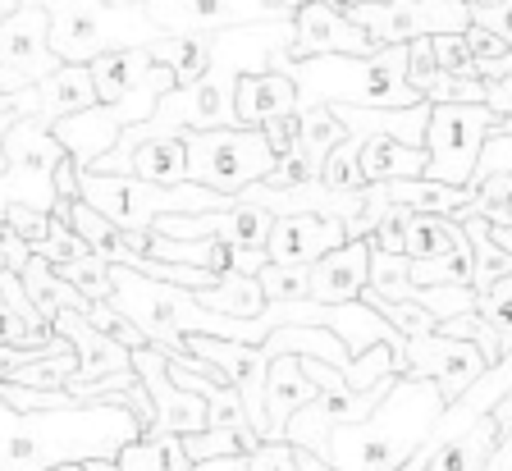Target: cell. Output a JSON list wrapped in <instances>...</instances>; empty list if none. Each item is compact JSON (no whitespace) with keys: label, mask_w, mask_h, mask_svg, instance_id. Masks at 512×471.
<instances>
[{"label":"cell","mask_w":512,"mask_h":471,"mask_svg":"<svg viewBox=\"0 0 512 471\" xmlns=\"http://www.w3.org/2000/svg\"><path fill=\"white\" fill-rule=\"evenodd\" d=\"M147 435L142 421L115 403H74L60 412H19L0 398V471H60L87 462H119Z\"/></svg>","instance_id":"6da1fadb"},{"label":"cell","mask_w":512,"mask_h":471,"mask_svg":"<svg viewBox=\"0 0 512 471\" xmlns=\"http://www.w3.org/2000/svg\"><path fill=\"white\" fill-rule=\"evenodd\" d=\"M448 412L444 394L430 380L398 375L394 394L375 407L362 426H339L330 435L325 462L334 471H403L435 435L439 417Z\"/></svg>","instance_id":"7a4b0ae2"},{"label":"cell","mask_w":512,"mask_h":471,"mask_svg":"<svg viewBox=\"0 0 512 471\" xmlns=\"http://www.w3.org/2000/svg\"><path fill=\"white\" fill-rule=\"evenodd\" d=\"M275 74L298 87V110L311 106H357V110H412L426 101L407 83V46H389L380 55H320V60H288L275 55Z\"/></svg>","instance_id":"3957f363"},{"label":"cell","mask_w":512,"mask_h":471,"mask_svg":"<svg viewBox=\"0 0 512 471\" xmlns=\"http://www.w3.org/2000/svg\"><path fill=\"white\" fill-rule=\"evenodd\" d=\"M51 14V51L60 65H92L101 55L147 51L156 46L160 28L147 10L133 5H110V0H42Z\"/></svg>","instance_id":"277c9868"},{"label":"cell","mask_w":512,"mask_h":471,"mask_svg":"<svg viewBox=\"0 0 512 471\" xmlns=\"http://www.w3.org/2000/svg\"><path fill=\"white\" fill-rule=\"evenodd\" d=\"M78 202L92 206L101 220H110L124 234H147L165 215H206V211H229L238 197H220L211 188L183 183V188H156V183L128 179V174H96L78 170Z\"/></svg>","instance_id":"5b68a950"},{"label":"cell","mask_w":512,"mask_h":471,"mask_svg":"<svg viewBox=\"0 0 512 471\" xmlns=\"http://www.w3.org/2000/svg\"><path fill=\"white\" fill-rule=\"evenodd\" d=\"M183 142H188V183L220 197H243L252 183H266L279 165L261 129L188 133Z\"/></svg>","instance_id":"8992f818"},{"label":"cell","mask_w":512,"mask_h":471,"mask_svg":"<svg viewBox=\"0 0 512 471\" xmlns=\"http://www.w3.org/2000/svg\"><path fill=\"white\" fill-rule=\"evenodd\" d=\"M69 161L64 147L51 138V129L42 124H14L5 138V170H0V215L10 206H28V211L55 215L60 193H55V170Z\"/></svg>","instance_id":"52a82bcc"},{"label":"cell","mask_w":512,"mask_h":471,"mask_svg":"<svg viewBox=\"0 0 512 471\" xmlns=\"http://www.w3.org/2000/svg\"><path fill=\"white\" fill-rule=\"evenodd\" d=\"M499 133V115L490 106H430L426 129V179L467 188L485 142Z\"/></svg>","instance_id":"ba28073f"},{"label":"cell","mask_w":512,"mask_h":471,"mask_svg":"<svg viewBox=\"0 0 512 471\" xmlns=\"http://www.w3.org/2000/svg\"><path fill=\"white\" fill-rule=\"evenodd\" d=\"M371 37L375 51L389 46H412L426 37H462L471 28V14L458 0H389V5H366V10L343 14Z\"/></svg>","instance_id":"9c48e42d"},{"label":"cell","mask_w":512,"mask_h":471,"mask_svg":"<svg viewBox=\"0 0 512 471\" xmlns=\"http://www.w3.org/2000/svg\"><path fill=\"white\" fill-rule=\"evenodd\" d=\"M51 330L78 353V371H74V380L64 385V394L74 398V403H92V398L101 394V385H110V380H133V353H128L124 343L96 334L92 325H87V316L60 311Z\"/></svg>","instance_id":"30bf717a"},{"label":"cell","mask_w":512,"mask_h":471,"mask_svg":"<svg viewBox=\"0 0 512 471\" xmlns=\"http://www.w3.org/2000/svg\"><path fill=\"white\" fill-rule=\"evenodd\" d=\"M407 375H412V380H430V385L444 394L448 407H458L462 398L490 375V362H485V353H480L476 343L430 334V339L407 343Z\"/></svg>","instance_id":"8fae6325"},{"label":"cell","mask_w":512,"mask_h":471,"mask_svg":"<svg viewBox=\"0 0 512 471\" xmlns=\"http://www.w3.org/2000/svg\"><path fill=\"white\" fill-rule=\"evenodd\" d=\"M147 14L165 37H215L229 28L279 23L266 0H151Z\"/></svg>","instance_id":"7c38bea8"},{"label":"cell","mask_w":512,"mask_h":471,"mask_svg":"<svg viewBox=\"0 0 512 471\" xmlns=\"http://www.w3.org/2000/svg\"><path fill=\"white\" fill-rule=\"evenodd\" d=\"M133 375L142 380V389H147L151 407H156V430L151 435H202L211 421H206V403L197 394H188V389H179L170 380V357L160 353V348H142V353H133Z\"/></svg>","instance_id":"4fadbf2b"},{"label":"cell","mask_w":512,"mask_h":471,"mask_svg":"<svg viewBox=\"0 0 512 471\" xmlns=\"http://www.w3.org/2000/svg\"><path fill=\"white\" fill-rule=\"evenodd\" d=\"M0 69L23 83H42L60 69L51 51V14L42 10V0H23L10 19L0 23Z\"/></svg>","instance_id":"5bb4252c"},{"label":"cell","mask_w":512,"mask_h":471,"mask_svg":"<svg viewBox=\"0 0 512 471\" xmlns=\"http://www.w3.org/2000/svg\"><path fill=\"white\" fill-rule=\"evenodd\" d=\"M320 55H357V60H366V55H380V51H375L371 37L352 19H343L339 10L320 5V0H307L298 10V19H293V51H288V60H320Z\"/></svg>","instance_id":"9a60e30c"},{"label":"cell","mask_w":512,"mask_h":471,"mask_svg":"<svg viewBox=\"0 0 512 471\" xmlns=\"http://www.w3.org/2000/svg\"><path fill=\"white\" fill-rule=\"evenodd\" d=\"M348 247V229L339 220H325V215H284L275 220V234L266 243L270 266H316L320 257H330Z\"/></svg>","instance_id":"2e32d148"},{"label":"cell","mask_w":512,"mask_h":471,"mask_svg":"<svg viewBox=\"0 0 512 471\" xmlns=\"http://www.w3.org/2000/svg\"><path fill=\"white\" fill-rule=\"evenodd\" d=\"M371 289V243H348L311 266V302L320 307H348Z\"/></svg>","instance_id":"e0dca14e"},{"label":"cell","mask_w":512,"mask_h":471,"mask_svg":"<svg viewBox=\"0 0 512 471\" xmlns=\"http://www.w3.org/2000/svg\"><path fill=\"white\" fill-rule=\"evenodd\" d=\"M188 138V133H183ZM170 138V133H156L142 147H133L128 161H101L96 174H128V179L156 183V188H183L188 183V142Z\"/></svg>","instance_id":"ac0fdd59"},{"label":"cell","mask_w":512,"mask_h":471,"mask_svg":"<svg viewBox=\"0 0 512 471\" xmlns=\"http://www.w3.org/2000/svg\"><path fill=\"white\" fill-rule=\"evenodd\" d=\"M320 389L307 380L302 357H275L266 375V444H284L288 421L307 403H316Z\"/></svg>","instance_id":"d6986e66"},{"label":"cell","mask_w":512,"mask_h":471,"mask_svg":"<svg viewBox=\"0 0 512 471\" xmlns=\"http://www.w3.org/2000/svg\"><path fill=\"white\" fill-rule=\"evenodd\" d=\"M298 115V87L288 83L284 74H256L238 83V97H234V119L238 129H266L275 119Z\"/></svg>","instance_id":"ffe728a7"},{"label":"cell","mask_w":512,"mask_h":471,"mask_svg":"<svg viewBox=\"0 0 512 471\" xmlns=\"http://www.w3.org/2000/svg\"><path fill=\"white\" fill-rule=\"evenodd\" d=\"M92 106H96V83L92 69L83 65H60L51 78L37 83V124L42 129H55L60 119H74Z\"/></svg>","instance_id":"44dd1931"},{"label":"cell","mask_w":512,"mask_h":471,"mask_svg":"<svg viewBox=\"0 0 512 471\" xmlns=\"http://www.w3.org/2000/svg\"><path fill=\"white\" fill-rule=\"evenodd\" d=\"M92 83H96V106H119L156 74L160 65H151L147 51H119V55H101L92 60Z\"/></svg>","instance_id":"7402d4cb"},{"label":"cell","mask_w":512,"mask_h":471,"mask_svg":"<svg viewBox=\"0 0 512 471\" xmlns=\"http://www.w3.org/2000/svg\"><path fill=\"white\" fill-rule=\"evenodd\" d=\"M389 188V202L407 206L416 215H448V220H467L476 193L471 188H448L435 179H407V183H384Z\"/></svg>","instance_id":"603a6c76"},{"label":"cell","mask_w":512,"mask_h":471,"mask_svg":"<svg viewBox=\"0 0 512 471\" xmlns=\"http://www.w3.org/2000/svg\"><path fill=\"white\" fill-rule=\"evenodd\" d=\"M407 257L412 261L471 257L462 220H448V215H412V225H407Z\"/></svg>","instance_id":"cb8c5ba5"},{"label":"cell","mask_w":512,"mask_h":471,"mask_svg":"<svg viewBox=\"0 0 512 471\" xmlns=\"http://www.w3.org/2000/svg\"><path fill=\"white\" fill-rule=\"evenodd\" d=\"M23 289H28L32 307H37V316H42L46 325H55L60 311H78V316H87V307H92V302H87L74 284H64L60 270H55L51 261H42V257L28 261V270H23Z\"/></svg>","instance_id":"d4e9b609"},{"label":"cell","mask_w":512,"mask_h":471,"mask_svg":"<svg viewBox=\"0 0 512 471\" xmlns=\"http://www.w3.org/2000/svg\"><path fill=\"white\" fill-rule=\"evenodd\" d=\"M426 179V151L394 138H371L362 147V183H407Z\"/></svg>","instance_id":"484cf974"},{"label":"cell","mask_w":512,"mask_h":471,"mask_svg":"<svg viewBox=\"0 0 512 471\" xmlns=\"http://www.w3.org/2000/svg\"><path fill=\"white\" fill-rule=\"evenodd\" d=\"M503 444V426L499 417H485L476 421L471 430H462L453 444H444L439 449V458L430 462L426 471H485V462L494 458V449Z\"/></svg>","instance_id":"4316f807"},{"label":"cell","mask_w":512,"mask_h":471,"mask_svg":"<svg viewBox=\"0 0 512 471\" xmlns=\"http://www.w3.org/2000/svg\"><path fill=\"white\" fill-rule=\"evenodd\" d=\"M192 298L202 302L206 311H215V316H229V321H261L270 307L256 275H224L215 289L192 293Z\"/></svg>","instance_id":"83f0119b"},{"label":"cell","mask_w":512,"mask_h":471,"mask_svg":"<svg viewBox=\"0 0 512 471\" xmlns=\"http://www.w3.org/2000/svg\"><path fill=\"white\" fill-rule=\"evenodd\" d=\"M462 229H467V243H471V289H476V298H480V293H490L494 284L512 279V257L490 238L485 220L471 215V220H462Z\"/></svg>","instance_id":"f1b7e54d"},{"label":"cell","mask_w":512,"mask_h":471,"mask_svg":"<svg viewBox=\"0 0 512 471\" xmlns=\"http://www.w3.org/2000/svg\"><path fill=\"white\" fill-rule=\"evenodd\" d=\"M147 55L151 65L170 69L179 87H188L211 69V37H160L156 46H147Z\"/></svg>","instance_id":"f546056e"},{"label":"cell","mask_w":512,"mask_h":471,"mask_svg":"<svg viewBox=\"0 0 512 471\" xmlns=\"http://www.w3.org/2000/svg\"><path fill=\"white\" fill-rule=\"evenodd\" d=\"M302 119V142H298V156H307L316 170H325V161H330L334 151L348 142V129L339 124V115H334L330 106H311V110H298Z\"/></svg>","instance_id":"4dcf8cb0"},{"label":"cell","mask_w":512,"mask_h":471,"mask_svg":"<svg viewBox=\"0 0 512 471\" xmlns=\"http://www.w3.org/2000/svg\"><path fill=\"white\" fill-rule=\"evenodd\" d=\"M119 471H188V453H183L179 435H142L138 444H128L115 462Z\"/></svg>","instance_id":"1f68e13d"},{"label":"cell","mask_w":512,"mask_h":471,"mask_svg":"<svg viewBox=\"0 0 512 471\" xmlns=\"http://www.w3.org/2000/svg\"><path fill=\"white\" fill-rule=\"evenodd\" d=\"M256 449H261V435H256V430H202V435L183 439V453H188L192 467L220 462V458H252Z\"/></svg>","instance_id":"d6a6232c"},{"label":"cell","mask_w":512,"mask_h":471,"mask_svg":"<svg viewBox=\"0 0 512 471\" xmlns=\"http://www.w3.org/2000/svg\"><path fill=\"white\" fill-rule=\"evenodd\" d=\"M60 279H64V284H74L87 302H110V298H115V266H110V261H101L96 252H87V257L60 266Z\"/></svg>","instance_id":"836d02e7"},{"label":"cell","mask_w":512,"mask_h":471,"mask_svg":"<svg viewBox=\"0 0 512 471\" xmlns=\"http://www.w3.org/2000/svg\"><path fill=\"white\" fill-rule=\"evenodd\" d=\"M416 97L426 106H485V83L480 78H458V74H430L416 87Z\"/></svg>","instance_id":"e575fe53"},{"label":"cell","mask_w":512,"mask_h":471,"mask_svg":"<svg viewBox=\"0 0 512 471\" xmlns=\"http://www.w3.org/2000/svg\"><path fill=\"white\" fill-rule=\"evenodd\" d=\"M371 289L389 302H412V257H389V252H371Z\"/></svg>","instance_id":"d590c367"},{"label":"cell","mask_w":512,"mask_h":471,"mask_svg":"<svg viewBox=\"0 0 512 471\" xmlns=\"http://www.w3.org/2000/svg\"><path fill=\"white\" fill-rule=\"evenodd\" d=\"M362 147L366 138H348L339 151H334L330 161H325V170H320V183L330 188V193H362Z\"/></svg>","instance_id":"8d00e7d4"},{"label":"cell","mask_w":512,"mask_h":471,"mask_svg":"<svg viewBox=\"0 0 512 471\" xmlns=\"http://www.w3.org/2000/svg\"><path fill=\"white\" fill-rule=\"evenodd\" d=\"M256 284H261L266 302H279V307H288V302H311V270L307 266H266L256 275Z\"/></svg>","instance_id":"74e56055"},{"label":"cell","mask_w":512,"mask_h":471,"mask_svg":"<svg viewBox=\"0 0 512 471\" xmlns=\"http://www.w3.org/2000/svg\"><path fill=\"white\" fill-rule=\"evenodd\" d=\"M87 325H92L96 334H106V339L124 343L128 353H142V348H151L147 334H142L138 325L128 321V316H119V311L110 307V302H92V307H87Z\"/></svg>","instance_id":"f35d334b"},{"label":"cell","mask_w":512,"mask_h":471,"mask_svg":"<svg viewBox=\"0 0 512 471\" xmlns=\"http://www.w3.org/2000/svg\"><path fill=\"white\" fill-rule=\"evenodd\" d=\"M476 316L490 325L494 334H499L503 353H512V279L494 284L490 293H480V298H476Z\"/></svg>","instance_id":"ab89813d"},{"label":"cell","mask_w":512,"mask_h":471,"mask_svg":"<svg viewBox=\"0 0 512 471\" xmlns=\"http://www.w3.org/2000/svg\"><path fill=\"white\" fill-rule=\"evenodd\" d=\"M51 220H55V215H51ZM87 252H92V247H87L83 238L74 234V225H60V220L51 225V234H46V243H42V247H32V257L51 261L55 270L69 266V261H78V257H87Z\"/></svg>","instance_id":"60d3db41"},{"label":"cell","mask_w":512,"mask_h":471,"mask_svg":"<svg viewBox=\"0 0 512 471\" xmlns=\"http://www.w3.org/2000/svg\"><path fill=\"white\" fill-rule=\"evenodd\" d=\"M407 206H389V215L380 220V229L371 234V252H389V257H407V225H412Z\"/></svg>","instance_id":"b9f144b4"},{"label":"cell","mask_w":512,"mask_h":471,"mask_svg":"<svg viewBox=\"0 0 512 471\" xmlns=\"http://www.w3.org/2000/svg\"><path fill=\"white\" fill-rule=\"evenodd\" d=\"M435 46V65L439 74H458V78H476V55L467 51L462 37H430Z\"/></svg>","instance_id":"7bdbcfd3"},{"label":"cell","mask_w":512,"mask_h":471,"mask_svg":"<svg viewBox=\"0 0 512 471\" xmlns=\"http://www.w3.org/2000/svg\"><path fill=\"white\" fill-rule=\"evenodd\" d=\"M494 174H508L512 179V138H499V133H494L490 142H485V151H480V161H476V174H471V193H476L480 183L485 179H494Z\"/></svg>","instance_id":"ee69618b"},{"label":"cell","mask_w":512,"mask_h":471,"mask_svg":"<svg viewBox=\"0 0 512 471\" xmlns=\"http://www.w3.org/2000/svg\"><path fill=\"white\" fill-rule=\"evenodd\" d=\"M0 220H5V225H10L28 247H42V243H46V234H51V225H55L51 215L28 211V206H10V211L0 215Z\"/></svg>","instance_id":"f6af8a7d"},{"label":"cell","mask_w":512,"mask_h":471,"mask_svg":"<svg viewBox=\"0 0 512 471\" xmlns=\"http://www.w3.org/2000/svg\"><path fill=\"white\" fill-rule=\"evenodd\" d=\"M247 471H302L298 449H293V444H261V449L247 458Z\"/></svg>","instance_id":"bcb514c9"},{"label":"cell","mask_w":512,"mask_h":471,"mask_svg":"<svg viewBox=\"0 0 512 471\" xmlns=\"http://www.w3.org/2000/svg\"><path fill=\"white\" fill-rule=\"evenodd\" d=\"M266 142H270V151H275L279 161H288L293 151H298V142H302V119L298 115H288V119H275V124H266Z\"/></svg>","instance_id":"7dc6e473"},{"label":"cell","mask_w":512,"mask_h":471,"mask_svg":"<svg viewBox=\"0 0 512 471\" xmlns=\"http://www.w3.org/2000/svg\"><path fill=\"white\" fill-rule=\"evenodd\" d=\"M471 28H485V33H494L499 42L512 46V0H499L490 10H476L471 14Z\"/></svg>","instance_id":"c3c4849f"},{"label":"cell","mask_w":512,"mask_h":471,"mask_svg":"<svg viewBox=\"0 0 512 471\" xmlns=\"http://www.w3.org/2000/svg\"><path fill=\"white\" fill-rule=\"evenodd\" d=\"M28 261H32V247L23 243V238L14 234L5 220H0V266L14 270V275H23V270H28Z\"/></svg>","instance_id":"681fc988"},{"label":"cell","mask_w":512,"mask_h":471,"mask_svg":"<svg viewBox=\"0 0 512 471\" xmlns=\"http://www.w3.org/2000/svg\"><path fill=\"white\" fill-rule=\"evenodd\" d=\"M462 42H467V51L476 55V60H503V55L512 51L508 42H499V37L485 33V28H467V33H462Z\"/></svg>","instance_id":"f907efd6"},{"label":"cell","mask_w":512,"mask_h":471,"mask_svg":"<svg viewBox=\"0 0 512 471\" xmlns=\"http://www.w3.org/2000/svg\"><path fill=\"white\" fill-rule=\"evenodd\" d=\"M485 471H512V430L503 435V444L494 449V458L485 462Z\"/></svg>","instance_id":"816d5d0a"},{"label":"cell","mask_w":512,"mask_h":471,"mask_svg":"<svg viewBox=\"0 0 512 471\" xmlns=\"http://www.w3.org/2000/svg\"><path fill=\"white\" fill-rule=\"evenodd\" d=\"M266 5H270V14H275L279 23H293V19H298V10L307 5V0H266Z\"/></svg>","instance_id":"f5cc1de1"},{"label":"cell","mask_w":512,"mask_h":471,"mask_svg":"<svg viewBox=\"0 0 512 471\" xmlns=\"http://www.w3.org/2000/svg\"><path fill=\"white\" fill-rule=\"evenodd\" d=\"M320 5H330L339 14H352V10H366V5H389V0H320Z\"/></svg>","instance_id":"db71d44e"},{"label":"cell","mask_w":512,"mask_h":471,"mask_svg":"<svg viewBox=\"0 0 512 471\" xmlns=\"http://www.w3.org/2000/svg\"><path fill=\"white\" fill-rule=\"evenodd\" d=\"M188 471H247V458H220V462H202V467Z\"/></svg>","instance_id":"11a10c76"},{"label":"cell","mask_w":512,"mask_h":471,"mask_svg":"<svg viewBox=\"0 0 512 471\" xmlns=\"http://www.w3.org/2000/svg\"><path fill=\"white\" fill-rule=\"evenodd\" d=\"M490 238H494V243H499L503 252H508V257H512V225H503V229H490Z\"/></svg>","instance_id":"9f6ffc18"},{"label":"cell","mask_w":512,"mask_h":471,"mask_svg":"<svg viewBox=\"0 0 512 471\" xmlns=\"http://www.w3.org/2000/svg\"><path fill=\"white\" fill-rule=\"evenodd\" d=\"M23 87H32V83H23V78H14V74L0 69V92H23Z\"/></svg>","instance_id":"6f0895ef"},{"label":"cell","mask_w":512,"mask_h":471,"mask_svg":"<svg viewBox=\"0 0 512 471\" xmlns=\"http://www.w3.org/2000/svg\"><path fill=\"white\" fill-rule=\"evenodd\" d=\"M19 5H23V0H0V23L10 19V14H14V10H19Z\"/></svg>","instance_id":"680465c9"},{"label":"cell","mask_w":512,"mask_h":471,"mask_svg":"<svg viewBox=\"0 0 512 471\" xmlns=\"http://www.w3.org/2000/svg\"><path fill=\"white\" fill-rule=\"evenodd\" d=\"M60 471H83V467H60Z\"/></svg>","instance_id":"91938a15"},{"label":"cell","mask_w":512,"mask_h":471,"mask_svg":"<svg viewBox=\"0 0 512 471\" xmlns=\"http://www.w3.org/2000/svg\"><path fill=\"white\" fill-rule=\"evenodd\" d=\"M508 211H512V202H508Z\"/></svg>","instance_id":"94428289"}]
</instances>
